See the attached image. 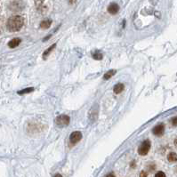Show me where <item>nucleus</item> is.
Wrapping results in <instances>:
<instances>
[{"label": "nucleus", "instance_id": "nucleus-1", "mask_svg": "<svg viewBox=\"0 0 177 177\" xmlns=\"http://www.w3.org/2000/svg\"><path fill=\"white\" fill-rule=\"evenodd\" d=\"M24 25V18L20 15H14L8 19L7 21V29L11 32L19 31Z\"/></svg>", "mask_w": 177, "mask_h": 177}, {"label": "nucleus", "instance_id": "nucleus-2", "mask_svg": "<svg viewBox=\"0 0 177 177\" xmlns=\"http://www.w3.org/2000/svg\"><path fill=\"white\" fill-rule=\"evenodd\" d=\"M151 143H152V142H151V141H149V140H145L143 142H142V144H141V145L139 146V148H138V153H139L141 156H145V155H147L149 151H150V149H151V146H152Z\"/></svg>", "mask_w": 177, "mask_h": 177}, {"label": "nucleus", "instance_id": "nucleus-3", "mask_svg": "<svg viewBox=\"0 0 177 177\" xmlns=\"http://www.w3.org/2000/svg\"><path fill=\"white\" fill-rule=\"evenodd\" d=\"M70 118L67 115H61V116L57 117L56 119H55L56 125L60 127H63L68 126L70 124Z\"/></svg>", "mask_w": 177, "mask_h": 177}, {"label": "nucleus", "instance_id": "nucleus-4", "mask_svg": "<svg viewBox=\"0 0 177 177\" xmlns=\"http://www.w3.org/2000/svg\"><path fill=\"white\" fill-rule=\"evenodd\" d=\"M81 139H82V134H81V132L76 131V132H73L70 134V142L72 145H75Z\"/></svg>", "mask_w": 177, "mask_h": 177}, {"label": "nucleus", "instance_id": "nucleus-5", "mask_svg": "<svg viewBox=\"0 0 177 177\" xmlns=\"http://www.w3.org/2000/svg\"><path fill=\"white\" fill-rule=\"evenodd\" d=\"M164 132H165V126L163 124H160V125H158L156 127H154L152 129V133L153 134L157 135V136H161L164 134Z\"/></svg>", "mask_w": 177, "mask_h": 177}, {"label": "nucleus", "instance_id": "nucleus-6", "mask_svg": "<svg viewBox=\"0 0 177 177\" xmlns=\"http://www.w3.org/2000/svg\"><path fill=\"white\" fill-rule=\"evenodd\" d=\"M118 10H119V6H118V4H116V3H111V4L109 5V7H108V12H109L110 14H117V13L118 12Z\"/></svg>", "mask_w": 177, "mask_h": 177}, {"label": "nucleus", "instance_id": "nucleus-7", "mask_svg": "<svg viewBox=\"0 0 177 177\" xmlns=\"http://www.w3.org/2000/svg\"><path fill=\"white\" fill-rule=\"evenodd\" d=\"M21 42H22L21 38H14V39H12L11 41H9L8 46H9L10 48H15V47H17V46L21 44Z\"/></svg>", "mask_w": 177, "mask_h": 177}, {"label": "nucleus", "instance_id": "nucleus-8", "mask_svg": "<svg viewBox=\"0 0 177 177\" xmlns=\"http://www.w3.org/2000/svg\"><path fill=\"white\" fill-rule=\"evenodd\" d=\"M124 90V85L123 84H117L114 86V93L115 94H120Z\"/></svg>", "mask_w": 177, "mask_h": 177}, {"label": "nucleus", "instance_id": "nucleus-9", "mask_svg": "<svg viewBox=\"0 0 177 177\" xmlns=\"http://www.w3.org/2000/svg\"><path fill=\"white\" fill-rule=\"evenodd\" d=\"M167 159L169 162H176L177 155L176 152H170L167 156Z\"/></svg>", "mask_w": 177, "mask_h": 177}, {"label": "nucleus", "instance_id": "nucleus-10", "mask_svg": "<svg viewBox=\"0 0 177 177\" xmlns=\"http://www.w3.org/2000/svg\"><path fill=\"white\" fill-rule=\"evenodd\" d=\"M116 70H110V71H108L107 73H105L104 74V76H103V78L105 79V80H108V79H110V77H112V76H114L115 74H116Z\"/></svg>", "mask_w": 177, "mask_h": 177}, {"label": "nucleus", "instance_id": "nucleus-11", "mask_svg": "<svg viewBox=\"0 0 177 177\" xmlns=\"http://www.w3.org/2000/svg\"><path fill=\"white\" fill-rule=\"evenodd\" d=\"M51 24H52V22H51L50 20H45V21H43L40 23V27L42 28H48L51 26Z\"/></svg>", "mask_w": 177, "mask_h": 177}, {"label": "nucleus", "instance_id": "nucleus-12", "mask_svg": "<svg viewBox=\"0 0 177 177\" xmlns=\"http://www.w3.org/2000/svg\"><path fill=\"white\" fill-rule=\"evenodd\" d=\"M55 46H56V44H53V45H52V46H50V47H49V48H48L47 50L46 51V52H45L43 53V57H44V59H46V57L48 56V54H49L52 51V49H53V48H54Z\"/></svg>", "mask_w": 177, "mask_h": 177}, {"label": "nucleus", "instance_id": "nucleus-13", "mask_svg": "<svg viewBox=\"0 0 177 177\" xmlns=\"http://www.w3.org/2000/svg\"><path fill=\"white\" fill-rule=\"evenodd\" d=\"M34 91V88L33 87H28V88H26V89H23V90H22V91H19L18 92V94H29V93H31V92H33Z\"/></svg>", "mask_w": 177, "mask_h": 177}, {"label": "nucleus", "instance_id": "nucleus-14", "mask_svg": "<svg viewBox=\"0 0 177 177\" xmlns=\"http://www.w3.org/2000/svg\"><path fill=\"white\" fill-rule=\"evenodd\" d=\"M93 58L95 59V60H101L102 59V54L101 52H99L98 51L93 52Z\"/></svg>", "mask_w": 177, "mask_h": 177}, {"label": "nucleus", "instance_id": "nucleus-15", "mask_svg": "<svg viewBox=\"0 0 177 177\" xmlns=\"http://www.w3.org/2000/svg\"><path fill=\"white\" fill-rule=\"evenodd\" d=\"M155 176L156 177H165L166 176V175H165V173H163V172H158V173L155 175Z\"/></svg>", "mask_w": 177, "mask_h": 177}, {"label": "nucleus", "instance_id": "nucleus-16", "mask_svg": "<svg viewBox=\"0 0 177 177\" xmlns=\"http://www.w3.org/2000/svg\"><path fill=\"white\" fill-rule=\"evenodd\" d=\"M176 121H177V118H176V117H175V118H173V120H172V122H173V125H174L175 127L176 126V124H177Z\"/></svg>", "mask_w": 177, "mask_h": 177}, {"label": "nucleus", "instance_id": "nucleus-17", "mask_svg": "<svg viewBox=\"0 0 177 177\" xmlns=\"http://www.w3.org/2000/svg\"><path fill=\"white\" fill-rule=\"evenodd\" d=\"M147 176V175L144 174V173H142V174H141V176Z\"/></svg>", "mask_w": 177, "mask_h": 177}]
</instances>
